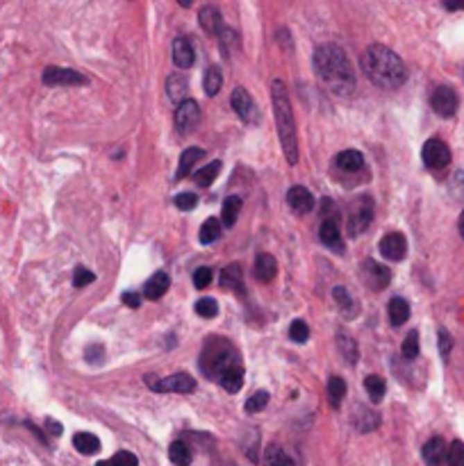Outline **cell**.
Returning a JSON list of instances; mask_svg holds the SVG:
<instances>
[{
	"label": "cell",
	"mask_w": 464,
	"mask_h": 466,
	"mask_svg": "<svg viewBox=\"0 0 464 466\" xmlns=\"http://www.w3.org/2000/svg\"><path fill=\"white\" fill-rule=\"evenodd\" d=\"M209 282H212V268H207V266L196 268V273H194V284H196L198 289H207Z\"/></svg>",
	"instance_id": "7dc6e473"
},
{
	"label": "cell",
	"mask_w": 464,
	"mask_h": 466,
	"mask_svg": "<svg viewBox=\"0 0 464 466\" xmlns=\"http://www.w3.org/2000/svg\"><path fill=\"white\" fill-rule=\"evenodd\" d=\"M458 227H460V234H462V239H464V212L460 214V223H458Z\"/></svg>",
	"instance_id": "f5cc1de1"
},
{
	"label": "cell",
	"mask_w": 464,
	"mask_h": 466,
	"mask_svg": "<svg viewBox=\"0 0 464 466\" xmlns=\"http://www.w3.org/2000/svg\"><path fill=\"white\" fill-rule=\"evenodd\" d=\"M123 302H126L128 307L137 309V307L141 305V296H139V293H135V291H126L123 293Z\"/></svg>",
	"instance_id": "f907efd6"
},
{
	"label": "cell",
	"mask_w": 464,
	"mask_h": 466,
	"mask_svg": "<svg viewBox=\"0 0 464 466\" xmlns=\"http://www.w3.org/2000/svg\"><path fill=\"white\" fill-rule=\"evenodd\" d=\"M271 101H273V114L275 123H278V135L282 144V153L291 166L298 164V137H296V121L291 112V103L287 96V87L282 80L271 83Z\"/></svg>",
	"instance_id": "3957f363"
},
{
	"label": "cell",
	"mask_w": 464,
	"mask_h": 466,
	"mask_svg": "<svg viewBox=\"0 0 464 466\" xmlns=\"http://www.w3.org/2000/svg\"><path fill=\"white\" fill-rule=\"evenodd\" d=\"M287 205L296 212V214H307L314 207V196L309 193V189L305 187H291L287 191Z\"/></svg>",
	"instance_id": "4fadbf2b"
},
{
	"label": "cell",
	"mask_w": 464,
	"mask_h": 466,
	"mask_svg": "<svg viewBox=\"0 0 464 466\" xmlns=\"http://www.w3.org/2000/svg\"><path fill=\"white\" fill-rule=\"evenodd\" d=\"M332 296H335L337 305H339L341 309H346V312H351V309L355 307V302H353V298H351V293H348V289H344V287H335V289H332Z\"/></svg>",
	"instance_id": "f6af8a7d"
},
{
	"label": "cell",
	"mask_w": 464,
	"mask_h": 466,
	"mask_svg": "<svg viewBox=\"0 0 464 466\" xmlns=\"http://www.w3.org/2000/svg\"><path fill=\"white\" fill-rule=\"evenodd\" d=\"M346 396V382L341 378H330L328 380V398L332 407H339L341 398Z\"/></svg>",
	"instance_id": "d590c367"
},
{
	"label": "cell",
	"mask_w": 464,
	"mask_h": 466,
	"mask_svg": "<svg viewBox=\"0 0 464 466\" xmlns=\"http://www.w3.org/2000/svg\"><path fill=\"white\" fill-rule=\"evenodd\" d=\"M337 166L341 171H346V173H355V171H360L364 166V155L360 150H344L337 155Z\"/></svg>",
	"instance_id": "cb8c5ba5"
},
{
	"label": "cell",
	"mask_w": 464,
	"mask_h": 466,
	"mask_svg": "<svg viewBox=\"0 0 464 466\" xmlns=\"http://www.w3.org/2000/svg\"><path fill=\"white\" fill-rule=\"evenodd\" d=\"M46 430L51 432L53 437H60V435H62V425L57 423V421H53V419H48V421H46Z\"/></svg>",
	"instance_id": "816d5d0a"
},
{
	"label": "cell",
	"mask_w": 464,
	"mask_h": 466,
	"mask_svg": "<svg viewBox=\"0 0 464 466\" xmlns=\"http://www.w3.org/2000/svg\"><path fill=\"white\" fill-rule=\"evenodd\" d=\"M364 268H366L364 277H366V282H369L371 289H385L387 284H389V280H392V273H389V268L378 264V261H371V259L364 261Z\"/></svg>",
	"instance_id": "e0dca14e"
},
{
	"label": "cell",
	"mask_w": 464,
	"mask_h": 466,
	"mask_svg": "<svg viewBox=\"0 0 464 466\" xmlns=\"http://www.w3.org/2000/svg\"><path fill=\"white\" fill-rule=\"evenodd\" d=\"M264 466H298V464L282 446L271 444V446H266V451H264Z\"/></svg>",
	"instance_id": "44dd1931"
},
{
	"label": "cell",
	"mask_w": 464,
	"mask_h": 466,
	"mask_svg": "<svg viewBox=\"0 0 464 466\" xmlns=\"http://www.w3.org/2000/svg\"><path fill=\"white\" fill-rule=\"evenodd\" d=\"M337 341H339V350H341V355H344L346 362H348V364H355V362H357V357H360V348H357L355 339L351 337V334L339 332V334H337Z\"/></svg>",
	"instance_id": "4dcf8cb0"
},
{
	"label": "cell",
	"mask_w": 464,
	"mask_h": 466,
	"mask_svg": "<svg viewBox=\"0 0 464 466\" xmlns=\"http://www.w3.org/2000/svg\"><path fill=\"white\" fill-rule=\"evenodd\" d=\"M380 255L385 259L392 261H401L405 255H408V241L401 232H389L382 236L380 241Z\"/></svg>",
	"instance_id": "7c38bea8"
},
{
	"label": "cell",
	"mask_w": 464,
	"mask_h": 466,
	"mask_svg": "<svg viewBox=\"0 0 464 466\" xmlns=\"http://www.w3.org/2000/svg\"><path fill=\"white\" fill-rule=\"evenodd\" d=\"M430 105H433V110L439 114V116L449 119L458 110V94H455V89L451 87H437L433 96H430Z\"/></svg>",
	"instance_id": "8fae6325"
},
{
	"label": "cell",
	"mask_w": 464,
	"mask_h": 466,
	"mask_svg": "<svg viewBox=\"0 0 464 466\" xmlns=\"http://www.w3.org/2000/svg\"><path fill=\"white\" fill-rule=\"evenodd\" d=\"M194 60H196V53H194V46L187 37H178L173 42V62L178 69H189L194 67Z\"/></svg>",
	"instance_id": "ac0fdd59"
},
{
	"label": "cell",
	"mask_w": 464,
	"mask_h": 466,
	"mask_svg": "<svg viewBox=\"0 0 464 466\" xmlns=\"http://www.w3.org/2000/svg\"><path fill=\"white\" fill-rule=\"evenodd\" d=\"M408 318H410V302L401 296H394L389 300V321H392L394 328H398V325L408 323Z\"/></svg>",
	"instance_id": "7402d4cb"
},
{
	"label": "cell",
	"mask_w": 464,
	"mask_h": 466,
	"mask_svg": "<svg viewBox=\"0 0 464 466\" xmlns=\"http://www.w3.org/2000/svg\"><path fill=\"white\" fill-rule=\"evenodd\" d=\"M218 171H221V162H212V164L198 169L196 173H194V180H196L200 187H209L216 180Z\"/></svg>",
	"instance_id": "e575fe53"
},
{
	"label": "cell",
	"mask_w": 464,
	"mask_h": 466,
	"mask_svg": "<svg viewBox=\"0 0 464 466\" xmlns=\"http://www.w3.org/2000/svg\"><path fill=\"white\" fill-rule=\"evenodd\" d=\"M166 92H169V98L173 103H184L187 101V92H189V83H187V78L182 76V73H175V76H171L169 78V83H166Z\"/></svg>",
	"instance_id": "603a6c76"
},
{
	"label": "cell",
	"mask_w": 464,
	"mask_h": 466,
	"mask_svg": "<svg viewBox=\"0 0 464 466\" xmlns=\"http://www.w3.org/2000/svg\"><path fill=\"white\" fill-rule=\"evenodd\" d=\"M96 466H139V460H137L135 453L130 451H121L112 457V460H105V462H98Z\"/></svg>",
	"instance_id": "8d00e7d4"
},
{
	"label": "cell",
	"mask_w": 464,
	"mask_h": 466,
	"mask_svg": "<svg viewBox=\"0 0 464 466\" xmlns=\"http://www.w3.org/2000/svg\"><path fill=\"white\" fill-rule=\"evenodd\" d=\"M266 405H268V391H255V394L248 398V403L243 405V410L248 414H257L262 412Z\"/></svg>",
	"instance_id": "f35d334b"
},
{
	"label": "cell",
	"mask_w": 464,
	"mask_h": 466,
	"mask_svg": "<svg viewBox=\"0 0 464 466\" xmlns=\"http://www.w3.org/2000/svg\"><path fill=\"white\" fill-rule=\"evenodd\" d=\"M446 464L449 466H464V444L460 439H455L449 446V453H446Z\"/></svg>",
	"instance_id": "ab89813d"
},
{
	"label": "cell",
	"mask_w": 464,
	"mask_h": 466,
	"mask_svg": "<svg viewBox=\"0 0 464 466\" xmlns=\"http://www.w3.org/2000/svg\"><path fill=\"white\" fill-rule=\"evenodd\" d=\"M446 453H449V448H446V441L442 437H433L428 439L426 444H423V462L428 466H439L444 460H446Z\"/></svg>",
	"instance_id": "2e32d148"
},
{
	"label": "cell",
	"mask_w": 464,
	"mask_h": 466,
	"mask_svg": "<svg viewBox=\"0 0 464 466\" xmlns=\"http://www.w3.org/2000/svg\"><path fill=\"white\" fill-rule=\"evenodd\" d=\"M239 212H241V198H239V196H230V198H225L223 209H221V223L225 227H232L234 223H237Z\"/></svg>",
	"instance_id": "83f0119b"
},
{
	"label": "cell",
	"mask_w": 464,
	"mask_h": 466,
	"mask_svg": "<svg viewBox=\"0 0 464 466\" xmlns=\"http://www.w3.org/2000/svg\"><path fill=\"white\" fill-rule=\"evenodd\" d=\"M362 69L376 87L396 89L408 80L403 60L382 44H371L362 55Z\"/></svg>",
	"instance_id": "7a4b0ae2"
},
{
	"label": "cell",
	"mask_w": 464,
	"mask_h": 466,
	"mask_svg": "<svg viewBox=\"0 0 464 466\" xmlns=\"http://www.w3.org/2000/svg\"><path fill=\"white\" fill-rule=\"evenodd\" d=\"M169 284H171V280L166 273H162V271L155 273L153 277H148V282L144 284V296L148 300H157L169 291Z\"/></svg>",
	"instance_id": "ffe728a7"
},
{
	"label": "cell",
	"mask_w": 464,
	"mask_h": 466,
	"mask_svg": "<svg viewBox=\"0 0 464 466\" xmlns=\"http://www.w3.org/2000/svg\"><path fill=\"white\" fill-rule=\"evenodd\" d=\"M253 273H255V277L259 282H271L273 277H275V273H278V261H275V257L273 255H266V252H259L257 255V259H255V268H253Z\"/></svg>",
	"instance_id": "d6986e66"
},
{
	"label": "cell",
	"mask_w": 464,
	"mask_h": 466,
	"mask_svg": "<svg viewBox=\"0 0 464 466\" xmlns=\"http://www.w3.org/2000/svg\"><path fill=\"white\" fill-rule=\"evenodd\" d=\"M173 202H175V207H178V209L191 212L194 207L198 205V198H196V193H178L175 198H173Z\"/></svg>",
	"instance_id": "bcb514c9"
},
{
	"label": "cell",
	"mask_w": 464,
	"mask_h": 466,
	"mask_svg": "<svg viewBox=\"0 0 464 466\" xmlns=\"http://www.w3.org/2000/svg\"><path fill=\"white\" fill-rule=\"evenodd\" d=\"M198 21H200V28L207 32L212 37H218L223 30V16L221 12L216 10L214 5H205L203 10L198 12Z\"/></svg>",
	"instance_id": "9a60e30c"
},
{
	"label": "cell",
	"mask_w": 464,
	"mask_h": 466,
	"mask_svg": "<svg viewBox=\"0 0 464 466\" xmlns=\"http://www.w3.org/2000/svg\"><path fill=\"white\" fill-rule=\"evenodd\" d=\"M42 80L48 87H80V85L89 83L83 73H78L73 69H60V67H48L44 71Z\"/></svg>",
	"instance_id": "ba28073f"
},
{
	"label": "cell",
	"mask_w": 464,
	"mask_h": 466,
	"mask_svg": "<svg viewBox=\"0 0 464 466\" xmlns=\"http://www.w3.org/2000/svg\"><path fill=\"white\" fill-rule=\"evenodd\" d=\"M73 446H76V451L83 453V455H96L101 451L98 437L89 435V432H78V435L73 437Z\"/></svg>",
	"instance_id": "4316f807"
},
{
	"label": "cell",
	"mask_w": 464,
	"mask_h": 466,
	"mask_svg": "<svg viewBox=\"0 0 464 466\" xmlns=\"http://www.w3.org/2000/svg\"><path fill=\"white\" fill-rule=\"evenodd\" d=\"M221 287L223 289H237L243 291V273H241V264H230L223 268L221 273Z\"/></svg>",
	"instance_id": "484cf974"
},
{
	"label": "cell",
	"mask_w": 464,
	"mask_h": 466,
	"mask_svg": "<svg viewBox=\"0 0 464 466\" xmlns=\"http://www.w3.org/2000/svg\"><path fill=\"white\" fill-rule=\"evenodd\" d=\"M85 357H87V362H92V364H101V362H103V357H105V348H103V346H98V343H94V346H89V348H87Z\"/></svg>",
	"instance_id": "c3c4849f"
},
{
	"label": "cell",
	"mask_w": 464,
	"mask_h": 466,
	"mask_svg": "<svg viewBox=\"0 0 464 466\" xmlns=\"http://www.w3.org/2000/svg\"><path fill=\"white\" fill-rule=\"evenodd\" d=\"M203 153L200 148H187L184 153H182V157H180V164H178V171H175V180H182V178H187L194 171V166H196V162L203 157Z\"/></svg>",
	"instance_id": "d4e9b609"
},
{
	"label": "cell",
	"mask_w": 464,
	"mask_h": 466,
	"mask_svg": "<svg viewBox=\"0 0 464 466\" xmlns=\"http://www.w3.org/2000/svg\"><path fill=\"white\" fill-rule=\"evenodd\" d=\"M360 416H362V419H357V421H355L357 430H360V432H371V430H376L378 425H380V419H378V416L373 414L371 410H366V407H360Z\"/></svg>",
	"instance_id": "74e56055"
},
{
	"label": "cell",
	"mask_w": 464,
	"mask_h": 466,
	"mask_svg": "<svg viewBox=\"0 0 464 466\" xmlns=\"http://www.w3.org/2000/svg\"><path fill=\"white\" fill-rule=\"evenodd\" d=\"M289 339L296 343H305L309 339V328L305 321H294L289 325Z\"/></svg>",
	"instance_id": "7bdbcfd3"
},
{
	"label": "cell",
	"mask_w": 464,
	"mask_h": 466,
	"mask_svg": "<svg viewBox=\"0 0 464 466\" xmlns=\"http://www.w3.org/2000/svg\"><path fill=\"white\" fill-rule=\"evenodd\" d=\"M230 105H232V110L237 112V116L241 121H246V123H257L259 121L257 107H255L253 98L248 96L246 89H241V87L234 89L232 96H230Z\"/></svg>",
	"instance_id": "30bf717a"
},
{
	"label": "cell",
	"mask_w": 464,
	"mask_h": 466,
	"mask_svg": "<svg viewBox=\"0 0 464 466\" xmlns=\"http://www.w3.org/2000/svg\"><path fill=\"white\" fill-rule=\"evenodd\" d=\"M373 214H376V205H373V200L369 196L357 198L351 205V212H348V234L351 236L362 234L366 227L371 225Z\"/></svg>",
	"instance_id": "5b68a950"
},
{
	"label": "cell",
	"mask_w": 464,
	"mask_h": 466,
	"mask_svg": "<svg viewBox=\"0 0 464 466\" xmlns=\"http://www.w3.org/2000/svg\"><path fill=\"white\" fill-rule=\"evenodd\" d=\"M239 366V357L225 339L209 341L200 355V369L207 378H221L225 371Z\"/></svg>",
	"instance_id": "277c9868"
},
{
	"label": "cell",
	"mask_w": 464,
	"mask_h": 466,
	"mask_svg": "<svg viewBox=\"0 0 464 466\" xmlns=\"http://www.w3.org/2000/svg\"><path fill=\"white\" fill-rule=\"evenodd\" d=\"M314 71L321 85L335 96H351L355 89V71L346 53L335 44H323L314 51Z\"/></svg>",
	"instance_id": "6da1fadb"
},
{
	"label": "cell",
	"mask_w": 464,
	"mask_h": 466,
	"mask_svg": "<svg viewBox=\"0 0 464 466\" xmlns=\"http://www.w3.org/2000/svg\"><path fill=\"white\" fill-rule=\"evenodd\" d=\"M319 236H321V243L323 246H328L337 252H344V243H341V232H339V225L335 218H323L321 225H319Z\"/></svg>",
	"instance_id": "5bb4252c"
},
{
	"label": "cell",
	"mask_w": 464,
	"mask_h": 466,
	"mask_svg": "<svg viewBox=\"0 0 464 466\" xmlns=\"http://www.w3.org/2000/svg\"><path fill=\"white\" fill-rule=\"evenodd\" d=\"M221 87H223L221 69H218V67L207 69L205 80H203V89H205V94H207V96H216L218 92H221Z\"/></svg>",
	"instance_id": "1f68e13d"
},
{
	"label": "cell",
	"mask_w": 464,
	"mask_h": 466,
	"mask_svg": "<svg viewBox=\"0 0 464 466\" xmlns=\"http://www.w3.org/2000/svg\"><path fill=\"white\" fill-rule=\"evenodd\" d=\"M218 382H221V387L227 391V394H237V391L243 387V369L241 366H234V369L225 371L221 378H218Z\"/></svg>",
	"instance_id": "f1b7e54d"
},
{
	"label": "cell",
	"mask_w": 464,
	"mask_h": 466,
	"mask_svg": "<svg viewBox=\"0 0 464 466\" xmlns=\"http://www.w3.org/2000/svg\"><path fill=\"white\" fill-rule=\"evenodd\" d=\"M146 380H148V387L153 391H164V394L166 391H171V394H191V391L196 389V382H194L191 375H187V373H173L164 380L146 375Z\"/></svg>",
	"instance_id": "8992f818"
},
{
	"label": "cell",
	"mask_w": 464,
	"mask_h": 466,
	"mask_svg": "<svg viewBox=\"0 0 464 466\" xmlns=\"http://www.w3.org/2000/svg\"><path fill=\"white\" fill-rule=\"evenodd\" d=\"M198 121H200V107H198L196 101L187 98L184 103L178 105V110H175V128H178V132L189 135L191 130L198 126Z\"/></svg>",
	"instance_id": "9c48e42d"
},
{
	"label": "cell",
	"mask_w": 464,
	"mask_h": 466,
	"mask_svg": "<svg viewBox=\"0 0 464 466\" xmlns=\"http://www.w3.org/2000/svg\"><path fill=\"white\" fill-rule=\"evenodd\" d=\"M451 348H453V339H451V334L446 332V330H439V353H442L444 357L451 353Z\"/></svg>",
	"instance_id": "681fc988"
},
{
	"label": "cell",
	"mask_w": 464,
	"mask_h": 466,
	"mask_svg": "<svg viewBox=\"0 0 464 466\" xmlns=\"http://www.w3.org/2000/svg\"><path fill=\"white\" fill-rule=\"evenodd\" d=\"M169 457H171V462H173L175 466H189L194 455H191V448L187 446L182 439H178V441H173V444H171Z\"/></svg>",
	"instance_id": "f546056e"
},
{
	"label": "cell",
	"mask_w": 464,
	"mask_h": 466,
	"mask_svg": "<svg viewBox=\"0 0 464 466\" xmlns=\"http://www.w3.org/2000/svg\"><path fill=\"white\" fill-rule=\"evenodd\" d=\"M96 280V275L89 271V268H85V266H78L76 268V273H73V287H87V284H92Z\"/></svg>",
	"instance_id": "ee69618b"
},
{
	"label": "cell",
	"mask_w": 464,
	"mask_h": 466,
	"mask_svg": "<svg viewBox=\"0 0 464 466\" xmlns=\"http://www.w3.org/2000/svg\"><path fill=\"white\" fill-rule=\"evenodd\" d=\"M196 314L203 318H214L218 314V305L214 298H200L196 302Z\"/></svg>",
	"instance_id": "b9f144b4"
},
{
	"label": "cell",
	"mask_w": 464,
	"mask_h": 466,
	"mask_svg": "<svg viewBox=\"0 0 464 466\" xmlns=\"http://www.w3.org/2000/svg\"><path fill=\"white\" fill-rule=\"evenodd\" d=\"M417 355H419V332L410 330L408 337H405V341H403V357L414 359Z\"/></svg>",
	"instance_id": "60d3db41"
},
{
	"label": "cell",
	"mask_w": 464,
	"mask_h": 466,
	"mask_svg": "<svg viewBox=\"0 0 464 466\" xmlns=\"http://www.w3.org/2000/svg\"><path fill=\"white\" fill-rule=\"evenodd\" d=\"M421 159L428 169H435V171L446 169L451 164V150L442 139H428V141L423 144Z\"/></svg>",
	"instance_id": "52a82bcc"
},
{
	"label": "cell",
	"mask_w": 464,
	"mask_h": 466,
	"mask_svg": "<svg viewBox=\"0 0 464 466\" xmlns=\"http://www.w3.org/2000/svg\"><path fill=\"white\" fill-rule=\"evenodd\" d=\"M364 389H366V394H369V398L373 400V403H378V400L385 396L387 384H385V380L380 378V375H366Z\"/></svg>",
	"instance_id": "836d02e7"
},
{
	"label": "cell",
	"mask_w": 464,
	"mask_h": 466,
	"mask_svg": "<svg viewBox=\"0 0 464 466\" xmlns=\"http://www.w3.org/2000/svg\"><path fill=\"white\" fill-rule=\"evenodd\" d=\"M198 236H200V243H214L218 236H221V221L218 218H207L205 223L200 225V232H198Z\"/></svg>",
	"instance_id": "d6a6232c"
}]
</instances>
